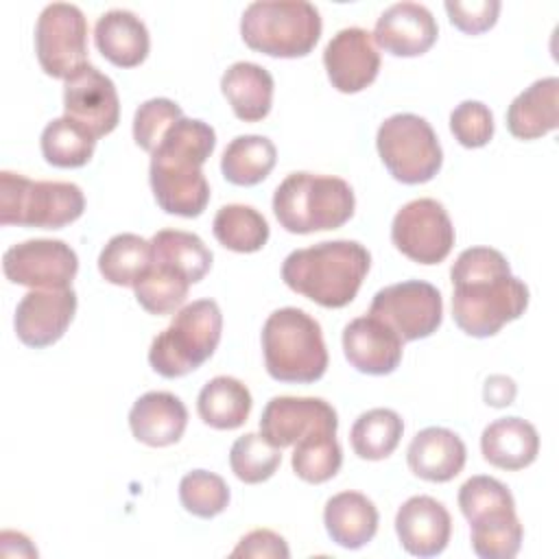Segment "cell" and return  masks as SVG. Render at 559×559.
<instances>
[{"instance_id":"9","label":"cell","mask_w":559,"mask_h":559,"mask_svg":"<svg viewBox=\"0 0 559 559\" xmlns=\"http://www.w3.org/2000/svg\"><path fill=\"white\" fill-rule=\"evenodd\" d=\"M376 146L391 177L402 183H426L443 164L435 129L417 114L389 116L378 129Z\"/></svg>"},{"instance_id":"1","label":"cell","mask_w":559,"mask_h":559,"mask_svg":"<svg viewBox=\"0 0 559 559\" xmlns=\"http://www.w3.org/2000/svg\"><path fill=\"white\" fill-rule=\"evenodd\" d=\"M452 317L469 336L487 338L524 314L526 284L511 273L507 258L491 247H469L459 253L450 271Z\"/></svg>"},{"instance_id":"30","label":"cell","mask_w":559,"mask_h":559,"mask_svg":"<svg viewBox=\"0 0 559 559\" xmlns=\"http://www.w3.org/2000/svg\"><path fill=\"white\" fill-rule=\"evenodd\" d=\"M277 162L275 144L264 135L234 138L221 157L223 177L234 186H255L269 177Z\"/></svg>"},{"instance_id":"6","label":"cell","mask_w":559,"mask_h":559,"mask_svg":"<svg viewBox=\"0 0 559 559\" xmlns=\"http://www.w3.org/2000/svg\"><path fill=\"white\" fill-rule=\"evenodd\" d=\"M321 13L306 0H255L240 17L245 44L269 57H306L321 37Z\"/></svg>"},{"instance_id":"44","label":"cell","mask_w":559,"mask_h":559,"mask_svg":"<svg viewBox=\"0 0 559 559\" xmlns=\"http://www.w3.org/2000/svg\"><path fill=\"white\" fill-rule=\"evenodd\" d=\"M290 550L282 535L269 528H255L247 533L238 546L231 550V557H255V559H288Z\"/></svg>"},{"instance_id":"12","label":"cell","mask_w":559,"mask_h":559,"mask_svg":"<svg viewBox=\"0 0 559 559\" xmlns=\"http://www.w3.org/2000/svg\"><path fill=\"white\" fill-rule=\"evenodd\" d=\"M369 314L382 319L402 341L426 338L441 325V293L424 280H406L380 288L373 295Z\"/></svg>"},{"instance_id":"11","label":"cell","mask_w":559,"mask_h":559,"mask_svg":"<svg viewBox=\"0 0 559 559\" xmlns=\"http://www.w3.org/2000/svg\"><path fill=\"white\" fill-rule=\"evenodd\" d=\"M391 240L408 260L439 264L454 247V225L439 201L413 199L393 216Z\"/></svg>"},{"instance_id":"38","label":"cell","mask_w":559,"mask_h":559,"mask_svg":"<svg viewBox=\"0 0 559 559\" xmlns=\"http://www.w3.org/2000/svg\"><path fill=\"white\" fill-rule=\"evenodd\" d=\"M282 463L280 448L269 443L258 432H247L238 437L229 450V465L238 480L247 485H258L269 480Z\"/></svg>"},{"instance_id":"4","label":"cell","mask_w":559,"mask_h":559,"mask_svg":"<svg viewBox=\"0 0 559 559\" xmlns=\"http://www.w3.org/2000/svg\"><path fill=\"white\" fill-rule=\"evenodd\" d=\"M264 365L273 380L308 384L328 369L321 325L301 308H280L262 328Z\"/></svg>"},{"instance_id":"23","label":"cell","mask_w":559,"mask_h":559,"mask_svg":"<svg viewBox=\"0 0 559 559\" xmlns=\"http://www.w3.org/2000/svg\"><path fill=\"white\" fill-rule=\"evenodd\" d=\"M94 41L100 55L118 68L140 66L151 48L146 24L127 9L105 11L94 26Z\"/></svg>"},{"instance_id":"33","label":"cell","mask_w":559,"mask_h":559,"mask_svg":"<svg viewBox=\"0 0 559 559\" xmlns=\"http://www.w3.org/2000/svg\"><path fill=\"white\" fill-rule=\"evenodd\" d=\"M39 144L48 164L57 168H81L92 159L96 138L76 120L61 116L44 127Z\"/></svg>"},{"instance_id":"17","label":"cell","mask_w":559,"mask_h":559,"mask_svg":"<svg viewBox=\"0 0 559 559\" xmlns=\"http://www.w3.org/2000/svg\"><path fill=\"white\" fill-rule=\"evenodd\" d=\"M336 430V411L321 397H271L260 417V435L275 448L295 445L312 430Z\"/></svg>"},{"instance_id":"43","label":"cell","mask_w":559,"mask_h":559,"mask_svg":"<svg viewBox=\"0 0 559 559\" xmlns=\"http://www.w3.org/2000/svg\"><path fill=\"white\" fill-rule=\"evenodd\" d=\"M443 7L450 15V22L467 35L489 31L500 13L498 0H448Z\"/></svg>"},{"instance_id":"35","label":"cell","mask_w":559,"mask_h":559,"mask_svg":"<svg viewBox=\"0 0 559 559\" xmlns=\"http://www.w3.org/2000/svg\"><path fill=\"white\" fill-rule=\"evenodd\" d=\"M404 432L402 417L391 408H371L354 421L349 443L360 459L380 461L393 454Z\"/></svg>"},{"instance_id":"41","label":"cell","mask_w":559,"mask_h":559,"mask_svg":"<svg viewBox=\"0 0 559 559\" xmlns=\"http://www.w3.org/2000/svg\"><path fill=\"white\" fill-rule=\"evenodd\" d=\"M461 513L469 520L500 507H515V500L504 483L493 476H472L459 489Z\"/></svg>"},{"instance_id":"7","label":"cell","mask_w":559,"mask_h":559,"mask_svg":"<svg viewBox=\"0 0 559 559\" xmlns=\"http://www.w3.org/2000/svg\"><path fill=\"white\" fill-rule=\"evenodd\" d=\"M223 314L214 299L183 306L148 349L151 367L164 378H181L199 369L218 347Z\"/></svg>"},{"instance_id":"19","label":"cell","mask_w":559,"mask_h":559,"mask_svg":"<svg viewBox=\"0 0 559 559\" xmlns=\"http://www.w3.org/2000/svg\"><path fill=\"white\" fill-rule=\"evenodd\" d=\"M373 44L395 57H417L437 41L439 26L430 9L419 2H395L382 11L373 28Z\"/></svg>"},{"instance_id":"2","label":"cell","mask_w":559,"mask_h":559,"mask_svg":"<svg viewBox=\"0 0 559 559\" xmlns=\"http://www.w3.org/2000/svg\"><path fill=\"white\" fill-rule=\"evenodd\" d=\"M216 146L214 129L199 118L177 120L151 153L148 181L157 205L177 216H199L210 201L201 170Z\"/></svg>"},{"instance_id":"10","label":"cell","mask_w":559,"mask_h":559,"mask_svg":"<svg viewBox=\"0 0 559 559\" xmlns=\"http://www.w3.org/2000/svg\"><path fill=\"white\" fill-rule=\"evenodd\" d=\"M35 52L52 79H68L87 63V20L76 4L50 2L35 24Z\"/></svg>"},{"instance_id":"5","label":"cell","mask_w":559,"mask_h":559,"mask_svg":"<svg viewBox=\"0 0 559 559\" xmlns=\"http://www.w3.org/2000/svg\"><path fill=\"white\" fill-rule=\"evenodd\" d=\"M352 186L332 175L290 173L273 194V212L290 234L336 229L354 214Z\"/></svg>"},{"instance_id":"20","label":"cell","mask_w":559,"mask_h":559,"mask_svg":"<svg viewBox=\"0 0 559 559\" xmlns=\"http://www.w3.org/2000/svg\"><path fill=\"white\" fill-rule=\"evenodd\" d=\"M400 546L413 557H437L445 550L452 533L448 509L430 496L408 498L395 515Z\"/></svg>"},{"instance_id":"22","label":"cell","mask_w":559,"mask_h":559,"mask_svg":"<svg viewBox=\"0 0 559 559\" xmlns=\"http://www.w3.org/2000/svg\"><path fill=\"white\" fill-rule=\"evenodd\" d=\"M465 459L467 450L463 439L441 426L419 430L406 450L411 472L430 483L452 480L463 469Z\"/></svg>"},{"instance_id":"3","label":"cell","mask_w":559,"mask_h":559,"mask_svg":"<svg viewBox=\"0 0 559 559\" xmlns=\"http://www.w3.org/2000/svg\"><path fill=\"white\" fill-rule=\"evenodd\" d=\"M371 255L356 240H323L295 249L282 264L284 284L323 308H343L369 271Z\"/></svg>"},{"instance_id":"8","label":"cell","mask_w":559,"mask_h":559,"mask_svg":"<svg viewBox=\"0 0 559 559\" xmlns=\"http://www.w3.org/2000/svg\"><path fill=\"white\" fill-rule=\"evenodd\" d=\"M85 210L83 190L70 181H33L20 173H0V223L59 229Z\"/></svg>"},{"instance_id":"15","label":"cell","mask_w":559,"mask_h":559,"mask_svg":"<svg viewBox=\"0 0 559 559\" xmlns=\"http://www.w3.org/2000/svg\"><path fill=\"white\" fill-rule=\"evenodd\" d=\"M76 312V293L72 288H33L13 317L17 338L35 349L57 343Z\"/></svg>"},{"instance_id":"18","label":"cell","mask_w":559,"mask_h":559,"mask_svg":"<svg viewBox=\"0 0 559 559\" xmlns=\"http://www.w3.org/2000/svg\"><path fill=\"white\" fill-rule=\"evenodd\" d=\"M402 338L393 328L373 314L356 317L343 330V352L347 362L360 373L386 376L402 360Z\"/></svg>"},{"instance_id":"24","label":"cell","mask_w":559,"mask_h":559,"mask_svg":"<svg viewBox=\"0 0 559 559\" xmlns=\"http://www.w3.org/2000/svg\"><path fill=\"white\" fill-rule=\"evenodd\" d=\"M507 127L518 140H535L559 127V79L546 76L520 92L507 109Z\"/></svg>"},{"instance_id":"27","label":"cell","mask_w":559,"mask_h":559,"mask_svg":"<svg viewBox=\"0 0 559 559\" xmlns=\"http://www.w3.org/2000/svg\"><path fill=\"white\" fill-rule=\"evenodd\" d=\"M221 90L234 114L245 122H258L271 111L273 76L253 61L231 63L221 79Z\"/></svg>"},{"instance_id":"31","label":"cell","mask_w":559,"mask_h":559,"mask_svg":"<svg viewBox=\"0 0 559 559\" xmlns=\"http://www.w3.org/2000/svg\"><path fill=\"white\" fill-rule=\"evenodd\" d=\"M153 262L151 240L138 234H116L98 255L100 275L116 286H135Z\"/></svg>"},{"instance_id":"42","label":"cell","mask_w":559,"mask_h":559,"mask_svg":"<svg viewBox=\"0 0 559 559\" xmlns=\"http://www.w3.org/2000/svg\"><path fill=\"white\" fill-rule=\"evenodd\" d=\"M450 131L465 148H480L493 138V116L480 100H463L450 114Z\"/></svg>"},{"instance_id":"37","label":"cell","mask_w":559,"mask_h":559,"mask_svg":"<svg viewBox=\"0 0 559 559\" xmlns=\"http://www.w3.org/2000/svg\"><path fill=\"white\" fill-rule=\"evenodd\" d=\"M188 288L190 280L183 273L155 260L133 286L138 304L151 314H170L181 308L188 297Z\"/></svg>"},{"instance_id":"26","label":"cell","mask_w":559,"mask_h":559,"mask_svg":"<svg viewBox=\"0 0 559 559\" xmlns=\"http://www.w3.org/2000/svg\"><path fill=\"white\" fill-rule=\"evenodd\" d=\"M376 504L358 491H341L325 502L323 524L332 542L356 550L369 544L378 531Z\"/></svg>"},{"instance_id":"14","label":"cell","mask_w":559,"mask_h":559,"mask_svg":"<svg viewBox=\"0 0 559 559\" xmlns=\"http://www.w3.org/2000/svg\"><path fill=\"white\" fill-rule=\"evenodd\" d=\"M66 116L83 124L94 138L111 133L120 118V100L114 81L92 63L81 66L63 83Z\"/></svg>"},{"instance_id":"25","label":"cell","mask_w":559,"mask_h":559,"mask_svg":"<svg viewBox=\"0 0 559 559\" xmlns=\"http://www.w3.org/2000/svg\"><path fill=\"white\" fill-rule=\"evenodd\" d=\"M480 452L487 463L500 469H524L539 452V437L531 421L522 417H500L480 435Z\"/></svg>"},{"instance_id":"32","label":"cell","mask_w":559,"mask_h":559,"mask_svg":"<svg viewBox=\"0 0 559 559\" xmlns=\"http://www.w3.org/2000/svg\"><path fill=\"white\" fill-rule=\"evenodd\" d=\"M153 260L183 273L190 284L201 282L212 266V251L205 242L183 229H159L151 238Z\"/></svg>"},{"instance_id":"28","label":"cell","mask_w":559,"mask_h":559,"mask_svg":"<svg viewBox=\"0 0 559 559\" xmlns=\"http://www.w3.org/2000/svg\"><path fill=\"white\" fill-rule=\"evenodd\" d=\"M251 393L247 384L231 376H216L203 384L197 397L199 417L216 430L240 428L251 413Z\"/></svg>"},{"instance_id":"45","label":"cell","mask_w":559,"mask_h":559,"mask_svg":"<svg viewBox=\"0 0 559 559\" xmlns=\"http://www.w3.org/2000/svg\"><path fill=\"white\" fill-rule=\"evenodd\" d=\"M513 395H515L513 380H509L504 376H491L487 380V386H485L487 404H491V406H507V404H511Z\"/></svg>"},{"instance_id":"40","label":"cell","mask_w":559,"mask_h":559,"mask_svg":"<svg viewBox=\"0 0 559 559\" xmlns=\"http://www.w3.org/2000/svg\"><path fill=\"white\" fill-rule=\"evenodd\" d=\"M183 118L181 107L170 98H148L144 100L133 116V140L146 153H153L166 131Z\"/></svg>"},{"instance_id":"36","label":"cell","mask_w":559,"mask_h":559,"mask_svg":"<svg viewBox=\"0 0 559 559\" xmlns=\"http://www.w3.org/2000/svg\"><path fill=\"white\" fill-rule=\"evenodd\" d=\"M293 472L312 485L325 483L341 469L343 450L336 441V430H312L295 443Z\"/></svg>"},{"instance_id":"29","label":"cell","mask_w":559,"mask_h":559,"mask_svg":"<svg viewBox=\"0 0 559 559\" xmlns=\"http://www.w3.org/2000/svg\"><path fill=\"white\" fill-rule=\"evenodd\" d=\"M524 528L515 515V507L491 509L469 520L472 550L480 559H511L522 546Z\"/></svg>"},{"instance_id":"13","label":"cell","mask_w":559,"mask_h":559,"mask_svg":"<svg viewBox=\"0 0 559 559\" xmlns=\"http://www.w3.org/2000/svg\"><path fill=\"white\" fill-rule=\"evenodd\" d=\"M4 277L28 288H70L79 258L70 245L52 238H33L9 247L2 255Z\"/></svg>"},{"instance_id":"39","label":"cell","mask_w":559,"mask_h":559,"mask_svg":"<svg viewBox=\"0 0 559 559\" xmlns=\"http://www.w3.org/2000/svg\"><path fill=\"white\" fill-rule=\"evenodd\" d=\"M179 500L188 513L210 520L227 509L229 487L218 474L207 469H194L181 478Z\"/></svg>"},{"instance_id":"21","label":"cell","mask_w":559,"mask_h":559,"mask_svg":"<svg viewBox=\"0 0 559 559\" xmlns=\"http://www.w3.org/2000/svg\"><path fill=\"white\" fill-rule=\"evenodd\" d=\"M129 426L133 437L151 448L173 445L183 437L188 411L177 395L168 391H148L133 402Z\"/></svg>"},{"instance_id":"34","label":"cell","mask_w":559,"mask_h":559,"mask_svg":"<svg viewBox=\"0 0 559 559\" xmlns=\"http://www.w3.org/2000/svg\"><path fill=\"white\" fill-rule=\"evenodd\" d=\"M212 231L225 249L238 253L260 251L269 240L266 218L255 207L242 203L223 205L214 216Z\"/></svg>"},{"instance_id":"16","label":"cell","mask_w":559,"mask_h":559,"mask_svg":"<svg viewBox=\"0 0 559 559\" xmlns=\"http://www.w3.org/2000/svg\"><path fill=\"white\" fill-rule=\"evenodd\" d=\"M323 66L332 87L356 94L371 85L380 70V52L373 35L360 26L341 28L323 50Z\"/></svg>"}]
</instances>
